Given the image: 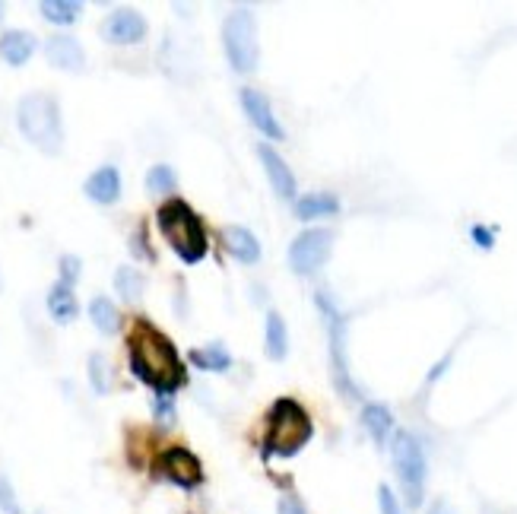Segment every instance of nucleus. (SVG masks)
<instances>
[{"label": "nucleus", "mask_w": 517, "mask_h": 514, "mask_svg": "<svg viewBox=\"0 0 517 514\" xmlns=\"http://www.w3.org/2000/svg\"><path fill=\"white\" fill-rule=\"evenodd\" d=\"M35 45H39V39H35L32 32L10 29V32L0 35V58H4L10 67H23L35 54Z\"/></svg>", "instance_id": "obj_15"}, {"label": "nucleus", "mask_w": 517, "mask_h": 514, "mask_svg": "<svg viewBox=\"0 0 517 514\" xmlns=\"http://www.w3.org/2000/svg\"><path fill=\"white\" fill-rule=\"evenodd\" d=\"M257 156H261V165H264V172H267V178H270V185H273V191L280 194L283 200H292L295 197V175H292V169L286 165V159L273 150L270 143H261L257 146Z\"/></svg>", "instance_id": "obj_13"}, {"label": "nucleus", "mask_w": 517, "mask_h": 514, "mask_svg": "<svg viewBox=\"0 0 517 514\" xmlns=\"http://www.w3.org/2000/svg\"><path fill=\"white\" fill-rule=\"evenodd\" d=\"M80 257H73V254H64L61 257V283H67V286H73L80 280Z\"/></svg>", "instance_id": "obj_29"}, {"label": "nucleus", "mask_w": 517, "mask_h": 514, "mask_svg": "<svg viewBox=\"0 0 517 514\" xmlns=\"http://www.w3.org/2000/svg\"><path fill=\"white\" fill-rule=\"evenodd\" d=\"M470 238H473V242H476L479 248H486V251H489V248L495 245V229L479 226V223H476V226L470 229Z\"/></svg>", "instance_id": "obj_31"}, {"label": "nucleus", "mask_w": 517, "mask_h": 514, "mask_svg": "<svg viewBox=\"0 0 517 514\" xmlns=\"http://www.w3.org/2000/svg\"><path fill=\"white\" fill-rule=\"evenodd\" d=\"M153 413H156L159 422H165V426H172V422H175V400H172V394H156V400H153Z\"/></svg>", "instance_id": "obj_27"}, {"label": "nucleus", "mask_w": 517, "mask_h": 514, "mask_svg": "<svg viewBox=\"0 0 517 514\" xmlns=\"http://www.w3.org/2000/svg\"><path fill=\"white\" fill-rule=\"evenodd\" d=\"M0 511H7V514H20V505H16V495L10 489L7 480H0Z\"/></svg>", "instance_id": "obj_30"}, {"label": "nucleus", "mask_w": 517, "mask_h": 514, "mask_svg": "<svg viewBox=\"0 0 517 514\" xmlns=\"http://www.w3.org/2000/svg\"><path fill=\"white\" fill-rule=\"evenodd\" d=\"M102 35H105V42H112V45H137L146 35V20L134 10H115L105 20Z\"/></svg>", "instance_id": "obj_11"}, {"label": "nucleus", "mask_w": 517, "mask_h": 514, "mask_svg": "<svg viewBox=\"0 0 517 514\" xmlns=\"http://www.w3.org/2000/svg\"><path fill=\"white\" fill-rule=\"evenodd\" d=\"M242 108H245V115L251 118V124L264 137H270V140H283L286 137L283 124L276 121L273 108H270V99L264 93H257V89H242Z\"/></svg>", "instance_id": "obj_10"}, {"label": "nucleus", "mask_w": 517, "mask_h": 514, "mask_svg": "<svg viewBox=\"0 0 517 514\" xmlns=\"http://www.w3.org/2000/svg\"><path fill=\"white\" fill-rule=\"evenodd\" d=\"M86 197L96 200V204H115V200L121 197V175L115 165H102V169H96L83 185Z\"/></svg>", "instance_id": "obj_14"}, {"label": "nucleus", "mask_w": 517, "mask_h": 514, "mask_svg": "<svg viewBox=\"0 0 517 514\" xmlns=\"http://www.w3.org/2000/svg\"><path fill=\"white\" fill-rule=\"evenodd\" d=\"M378 508H381V514H406L403 505H400V499H397V492L391 486H381L378 489Z\"/></svg>", "instance_id": "obj_28"}, {"label": "nucleus", "mask_w": 517, "mask_h": 514, "mask_svg": "<svg viewBox=\"0 0 517 514\" xmlns=\"http://www.w3.org/2000/svg\"><path fill=\"white\" fill-rule=\"evenodd\" d=\"M337 213H340V200L330 191L302 194L295 200V216L299 219H324V216H337Z\"/></svg>", "instance_id": "obj_17"}, {"label": "nucleus", "mask_w": 517, "mask_h": 514, "mask_svg": "<svg viewBox=\"0 0 517 514\" xmlns=\"http://www.w3.org/2000/svg\"><path fill=\"white\" fill-rule=\"evenodd\" d=\"M362 426L372 435L375 445H384L387 438L394 435V413L384 407V403H365L362 410Z\"/></svg>", "instance_id": "obj_18"}, {"label": "nucleus", "mask_w": 517, "mask_h": 514, "mask_svg": "<svg viewBox=\"0 0 517 514\" xmlns=\"http://www.w3.org/2000/svg\"><path fill=\"white\" fill-rule=\"evenodd\" d=\"M159 470H162L165 480H172L181 489H194L203 480L200 461L188 448H165L159 457Z\"/></svg>", "instance_id": "obj_9"}, {"label": "nucleus", "mask_w": 517, "mask_h": 514, "mask_svg": "<svg viewBox=\"0 0 517 514\" xmlns=\"http://www.w3.org/2000/svg\"><path fill=\"white\" fill-rule=\"evenodd\" d=\"M223 242L229 248V254L242 264H257L261 261V242L254 238V232H248L245 226H229L223 232Z\"/></svg>", "instance_id": "obj_16"}, {"label": "nucleus", "mask_w": 517, "mask_h": 514, "mask_svg": "<svg viewBox=\"0 0 517 514\" xmlns=\"http://www.w3.org/2000/svg\"><path fill=\"white\" fill-rule=\"evenodd\" d=\"M89 318H92V324H96L99 334H115L118 324H121L118 308L112 305V299H108V296H96L89 302Z\"/></svg>", "instance_id": "obj_23"}, {"label": "nucleus", "mask_w": 517, "mask_h": 514, "mask_svg": "<svg viewBox=\"0 0 517 514\" xmlns=\"http://www.w3.org/2000/svg\"><path fill=\"white\" fill-rule=\"evenodd\" d=\"M315 305L321 308V315L327 321V340H330V369H334V384L337 391L349 400H359L362 391L353 381V372H349V359H346V315L340 311V305L327 296V292H318Z\"/></svg>", "instance_id": "obj_6"}, {"label": "nucleus", "mask_w": 517, "mask_h": 514, "mask_svg": "<svg viewBox=\"0 0 517 514\" xmlns=\"http://www.w3.org/2000/svg\"><path fill=\"white\" fill-rule=\"evenodd\" d=\"M159 232L165 235L169 248L181 257L184 264H200L207 257V229H203L200 216L184 204V200H169L156 213Z\"/></svg>", "instance_id": "obj_3"}, {"label": "nucleus", "mask_w": 517, "mask_h": 514, "mask_svg": "<svg viewBox=\"0 0 517 514\" xmlns=\"http://www.w3.org/2000/svg\"><path fill=\"white\" fill-rule=\"evenodd\" d=\"M280 514H308L305 511V505L295 499V495H283L280 499Z\"/></svg>", "instance_id": "obj_32"}, {"label": "nucleus", "mask_w": 517, "mask_h": 514, "mask_svg": "<svg viewBox=\"0 0 517 514\" xmlns=\"http://www.w3.org/2000/svg\"><path fill=\"white\" fill-rule=\"evenodd\" d=\"M429 514H448V508H445V505H435V508H432Z\"/></svg>", "instance_id": "obj_33"}, {"label": "nucleus", "mask_w": 517, "mask_h": 514, "mask_svg": "<svg viewBox=\"0 0 517 514\" xmlns=\"http://www.w3.org/2000/svg\"><path fill=\"white\" fill-rule=\"evenodd\" d=\"M334 251V232L330 229H305L302 235H295V242L289 245V267L299 277L315 273Z\"/></svg>", "instance_id": "obj_8"}, {"label": "nucleus", "mask_w": 517, "mask_h": 514, "mask_svg": "<svg viewBox=\"0 0 517 514\" xmlns=\"http://www.w3.org/2000/svg\"><path fill=\"white\" fill-rule=\"evenodd\" d=\"M16 124L20 134L45 156H58L64 150V118L61 105L48 93H29L16 105Z\"/></svg>", "instance_id": "obj_2"}, {"label": "nucleus", "mask_w": 517, "mask_h": 514, "mask_svg": "<svg viewBox=\"0 0 517 514\" xmlns=\"http://www.w3.org/2000/svg\"><path fill=\"white\" fill-rule=\"evenodd\" d=\"M223 48L232 70L254 73L261 64V42H257V23L251 10H235L223 23Z\"/></svg>", "instance_id": "obj_7"}, {"label": "nucleus", "mask_w": 517, "mask_h": 514, "mask_svg": "<svg viewBox=\"0 0 517 514\" xmlns=\"http://www.w3.org/2000/svg\"><path fill=\"white\" fill-rule=\"evenodd\" d=\"M45 58L54 70L80 73L86 67V51L73 35H51L45 42Z\"/></svg>", "instance_id": "obj_12"}, {"label": "nucleus", "mask_w": 517, "mask_h": 514, "mask_svg": "<svg viewBox=\"0 0 517 514\" xmlns=\"http://www.w3.org/2000/svg\"><path fill=\"white\" fill-rule=\"evenodd\" d=\"M115 289H118V296H124L127 302H137L143 296V289H146V280H143V273L134 270V267H118Z\"/></svg>", "instance_id": "obj_24"}, {"label": "nucleus", "mask_w": 517, "mask_h": 514, "mask_svg": "<svg viewBox=\"0 0 517 514\" xmlns=\"http://www.w3.org/2000/svg\"><path fill=\"white\" fill-rule=\"evenodd\" d=\"M191 362L200 372H226L232 365V356L226 353L223 343H210V346H200V350H191Z\"/></svg>", "instance_id": "obj_22"}, {"label": "nucleus", "mask_w": 517, "mask_h": 514, "mask_svg": "<svg viewBox=\"0 0 517 514\" xmlns=\"http://www.w3.org/2000/svg\"><path fill=\"white\" fill-rule=\"evenodd\" d=\"M264 350H267V356L270 359H286V353H289V330H286V321H283V315L280 311H270L267 315V324H264Z\"/></svg>", "instance_id": "obj_20"}, {"label": "nucleus", "mask_w": 517, "mask_h": 514, "mask_svg": "<svg viewBox=\"0 0 517 514\" xmlns=\"http://www.w3.org/2000/svg\"><path fill=\"white\" fill-rule=\"evenodd\" d=\"M391 457H394L400 489L406 495V505L419 508L422 499H426V480H429V461H426V451L419 445V438L406 429H397L394 442H391Z\"/></svg>", "instance_id": "obj_5"}, {"label": "nucleus", "mask_w": 517, "mask_h": 514, "mask_svg": "<svg viewBox=\"0 0 517 514\" xmlns=\"http://www.w3.org/2000/svg\"><path fill=\"white\" fill-rule=\"evenodd\" d=\"M48 311H51V318L58 321V324H70L73 318H77L80 305H77V296H73V286H67L61 280L54 283L48 289Z\"/></svg>", "instance_id": "obj_19"}, {"label": "nucleus", "mask_w": 517, "mask_h": 514, "mask_svg": "<svg viewBox=\"0 0 517 514\" xmlns=\"http://www.w3.org/2000/svg\"><path fill=\"white\" fill-rule=\"evenodd\" d=\"M175 185H178V178L172 172V165H153L150 175H146V188L153 194H172Z\"/></svg>", "instance_id": "obj_25"}, {"label": "nucleus", "mask_w": 517, "mask_h": 514, "mask_svg": "<svg viewBox=\"0 0 517 514\" xmlns=\"http://www.w3.org/2000/svg\"><path fill=\"white\" fill-rule=\"evenodd\" d=\"M39 10H42L45 20L54 23V26H73L80 20L83 4H80V0H42Z\"/></svg>", "instance_id": "obj_21"}, {"label": "nucleus", "mask_w": 517, "mask_h": 514, "mask_svg": "<svg viewBox=\"0 0 517 514\" xmlns=\"http://www.w3.org/2000/svg\"><path fill=\"white\" fill-rule=\"evenodd\" d=\"M0 20H4V4H0Z\"/></svg>", "instance_id": "obj_34"}, {"label": "nucleus", "mask_w": 517, "mask_h": 514, "mask_svg": "<svg viewBox=\"0 0 517 514\" xmlns=\"http://www.w3.org/2000/svg\"><path fill=\"white\" fill-rule=\"evenodd\" d=\"M127 353H131V372L143 384H150L156 394H175L188 381L175 343L146 318L134 324L127 337Z\"/></svg>", "instance_id": "obj_1"}, {"label": "nucleus", "mask_w": 517, "mask_h": 514, "mask_svg": "<svg viewBox=\"0 0 517 514\" xmlns=\"http://www.w3.org/2000/svg\"><path fill=\"white\" fill-rule=\"evenodd\" d=\"M89 381H92V391L96 394H108V388H112V378H108V359L102 353L89 356Z\"/></svg>", "instance_id": "obj_26"}, {"label": "nucleus", "mask_w": 517, "mask_h": 514, "mask_svg": "<svg viewBox=\"0 0 517 514\" xmlns=\"http://www.w3.org/2000/svg\"><path fill=\"white\" fill-rule=\"evenodd\" d=\"M311 435H315V426H311L308 413L292 397H280L273 403V410L267 416V438H264L267 454L273 457L299 454L311 442Z\"/></svg>", "instance_id": "obj_4"}]
</instances>
